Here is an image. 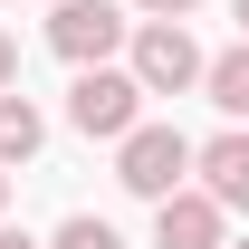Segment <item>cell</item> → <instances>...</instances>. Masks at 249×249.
Here are the masks:
<instances>
[{
    "mask_svg": "<svg viewBox=\"0 0 249 249\" xmlns=\"http://www.w3.org/2000/svg\"><path fill=\"white\" fill-rule=\"evenodd\" d=\"M67 124H77L87 144H124V134L144 124V87H134V67H77V87H67Z\"/></svg>",
    "mask_w": 249,
    "mask_h": 249,
    "instance_id": "1",
    "label": "cell"
},
{
    "mask_svg": "<svg viewBox=\"0 0 249 249\" xmlns=\"http://www.w3.org/2000/svg\"><path fill=\"white\" fill-rule=\"evenodd\" d=\"M124 48H134L124 67H134V87H144V96H192L201 77H211V58H201V38H192L182 19H144Z\"/></svg>",
    "mask_w": 249,
    "mask_h": 249,
    "instance_id": "2",
    "label": "cell"
},
{
    "mask_svg": "<svg viewBox=\"0 0 249 249\" xmlns=\"http://www.w3.org/2000/svg\"><path fill=\"white\" fill-rule=\"evenodd\" d=\"M182 173H192V134L182 124H134V134L115 144V182L134 192V201H173Z\"/></svg>",
    "mask_w": 249,
    "mask_h": 249,
    "instance_id": "3",
    "label": "cell"
},
{
    "mask_svg": "<svg viewBox=\"0 0 249 249\" xmlns=\"http://www.w3.org/2000/svg\"><path fill=\"white\" fill-rule=\"evenodd\" d=\"M124 38H134V19H124L115 0H58V19H48V48L67 67H106Z\"/></svg>",
    "mask_w": 249,
    "mask_h": 249,
    "instance_id": "4",
    "label": "cell"
},
{
    "mask_svg": "<svg viewBox=\"0 0 249 249\" xmlns=\"http://www.w3.org/2000/svg\"><path fill=\"white\" fill-rule=\"evenodd\" d=\"M154 249H230V211L201 182H182L173 201H154Z\"/></svg>",
    "mask_w": 249,
    "mask_h": 249,
    "instance_id": "5",
    "label": "cell"
},
{
    "mask_svg": "<svg viewBox=\"0 0 249 249\" xmlns=\"http://www.w3.org/2000/svg\"><path fill=\"white\" fill-rule=\"evenodd\" d=\"M192 173L211 192L220 211H249V134H211V144H192Z\"/></svg>",
    "mask_w": 249,
    "mask_h": 249,
    "instance_id": "6",
    "label": "cell"
},
{
    "mask_svg": "<svg viewBox=\"0 0 249 249\" xmlns=\"http://www.w3.org/2000/svg\"><path fill=\"white\" fill-rule=\"evenodd\" d=\"M38 144H48V115H38L29 96L10 87V96H0V173H10V163H29Z\"/></svg>",
    "mask_w": 249,
    "mask_h": 249,
    "instance_id": "7",
    "label": "cell"
},
{
    "mask_svg": "<svg viewBox=\"0 0 249 249\" xmlns=\"http://www.w3.org/2000/svg\"><path fill=\"white\" fill-rule=\"evenodd\" d=\"M201 87H211V106H220V115H249V38H240V48H220Z\"/></svg>",
    "mask_w": 249,
    "mask_h": 249,
    "instance_id": "8",
    "label": "cell"
},
{
    "mask_svg": "<svg viewBox=\"0 0 249 249\" xmlns=\"http://www.w3.org/2000/svg\"><path fill=\"white\" fill-rule=\"evenodd\" d=\"M48 249H124V240H115V220L77 211V220H58V240H48Z\"/></svg>",
    "mask_w": 249,
    "mask_h": 249,
    "instance_id": "9",
    "label": "cell"
},
{
    "mask_svg": "<svg viewBox=\"0 0 249 249\" xmlns=\"http://www.w3.org/2000/svg\"><path fill=\"white\" fill-rule=\"evenodd\" d=\"M10 87H19V38L0 29V96H10Z\"/></svg>",
    "mask_w": 249,
    "mask_h": 249,
    "instance_id": "10",
    "label": "cell"
},
{
    "mask_svg": "<svg viewBox=\"0 0 249 249\" xmlns=\"http://www.w3.org/2000/svg\"><path fill=\"white\" fill-rule=\"evenodd\" d=\"M134 10H144V19H192L201 0H134Z\"/></svg>",
    "mask_w": 249,
    "mask_h": 249,
    "instance_id": "11",
    "label": "cell"
},
{
    "mask_svg": "<svg viewBox=\"0 0 249 249\" xmlns=\"http://www.w3.org/2000/svg\"><path fill=\"white\" fill-rule=\"evenodd\" d=\"M0 249H48V240H29V230H10V220H0Z\"/></svg>",
    "mask_w": 249,
    "mask_h": 249,
    "instance_id": "12",
    "label": "cell"
},
{
    "mask_svg": "<svg viewBox=\"0 0 249 249\" xmlns=\"http://www.w3.org/2000/svg\"><path fill=\"white\" fill-rule=\"evenodd\" d=\"M230 19H240V38H249V0H230Z\"/></svg>",
    "mask_w": 249,
    "mask_h": 249,
    "instance_id": "13",
    "label": "cell"
},
{
    "mask_svg": "<svg viewBox=\"0 0 249 249\" xmlns=\"http://www.w3.org/2000/svg\"><path fill=\"white\" fill-rule=\"evenodd\" d=\"M0 211H10V173H0Z\"/></svg>",
    "mask_w": 249,
    "mask_h": 249,
    "instance_id": "14",
    "label": "cell"
},
{
    "mask_svg": "<svg viewBox=\"0 0 249 249\" xmlns=\"http://www.w3.org/2000/svg\"><path fill=\"white\" fill-rule=\"evenodd\" d=\"M230 249H249V240H230Z\"/></svg>",
    "mask_w": 249,
    "mask_h": 249,
    "instance_id": "15",
    "label": "cell"
}]
</instances>
